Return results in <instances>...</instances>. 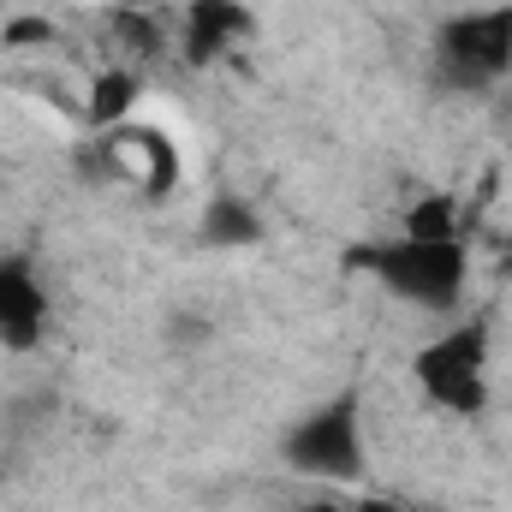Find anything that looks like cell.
<instances>
[{
	"instance_id": "9c48e42d",
	"label": "cell",
	"mask_w": 512,
	"mask_h": 512,
	"mask_svg": "<svg viewBox=\"0 0 512 512\" xmlns=\"http://www.w3.org/2000/svg\"><path fill=\"white\" fill-rule=\"evenodd\" d=\"M405 239H459V203L453 197H423L411 215H405Z\"/></svg>"
},
{
	"instance_id": "6da1fadb",
	"label": "cell",
	"mask_w": 512,
	"mask_h": 512,
	"mask_svg": "<svg viewBox=\"0 0 512 512\" xmlns=\"http://www.w3.org/2000/svg\"><path fill=\"white\" fill-rule=\"evenodd\" d=\"M358 262L376 268L387 292H399L417 310H453L471 274L459 239H399L387 251H358Z\"/></svg>"
},
{
	"instance_id": "30bf717a",
	"label": "cell",
	"mask_w": 512,
	"mask_h": 512,
	"mask_svg": "<svg viewBox=\"0 0 512 512\" xmlns=\"http://www.w3.org/2000/svg\"><path fill=\"white\" fill-rule=\"evenodd\" d=\"M137 143H143V155H149V179H143V191H149V197H167V191L179 185V149H173V137H161V131H137Z\"/></svg>"
},
{
	"instance_id": "3957f363",
	"label": "cell",
	"mask_w": 512,
	"mask_h": 512,
	"mask_svg": "<svg viewBox=\"0 0 512 512\" xmlns=\"http://www.w3.org/2000/svg\"><path fill=\"white\" fill-rule=\"evenodd\" d=\"M417 387L453 411H477L489 393V322H459L417 352Z\"/></svg>"
},
{
	"instance_id": "8fae6325",
	"label": "cell",
	"mask_w": 512,
	"mask_h": 512,
	"mask_svg": "<svg viewBox=\"0 0 512 512\" xmlns=\"http://www.w3.org/2000/svg\"><path fill=\"white\" fill-rule=\"evenodd\" d=\"M114 42H126L131 54H143V60H149V54H161V24H149L143 12L120 6V12H114Z\"/></svg>"
},
{
	"instance_id": "4fadbf2b",
	"label": "cell",
	"mask_w": 512,
	"mask_h": 512,
	"mask_svg": "<svg viewBox=\"0 0 512 512\" xmlns=\"http://www.w3.org/2000/svg\"><path fill=\"white\" fill-rule=\"evenodd\" d=\"M352 512H405L399 501H382V495H364V501H352Z\"/></svg>"
},
{
	"instance_id": "277c9868",
	"label": "cell",
	"mask_w": 512,
	"mask_h": 512,
	"mask_svg": "<svg viewBox=\"0 0 512 512\" xmlns=\"http://www.w3.org/2000/svg\"><path fill=\"white\" fill-rule=\"evenodd\" d=\"M512 66V6L441 24V72L453 84H495Z\"/></svg>"
},
{
	"instance_id": "8992f818",
	"label": "cell",
	"mask_w": 512,
	"mask_h": 512,
	"mask_svg": "<svg viewBox=\"0 0 512 512\" xmlns=\"http://www.w3.org/2000/svg\"><path fill=\"white\" fill-rule=\"evenodd\" d=\"M233 36H245V12H239V0L233 6H191V18H185V54L203 66V60H215Z\"/></svg>"
},
{
	"instance_id": "7a4b0ae2",
	"label": "cell",
	"mask_w": 512,
	"mask_h": 512,
	"mask_svg": "<svg viewBox=\"0 0 512 512\" xmlns=\"http://www.w3.org/2000/svg\"><path fill=\"white\" fill-rule=\"evenodd\" d=\"M280 459H286L292 471L316 477V483H358V477H364L358 393H340V399H328L322 411H310V417L286 435Z\"/></svg>"
},
{
	"instance_id": "7c38bea8",
	"label": "cell",
	"mask_w": 512,
	"mask_h": 512,
	"mask_svg": "<svg viewBox=\"0 0 512 512\" xmlns=\"http://www.w3.org/2000/svg\"><path fill=\"white\" fill-rule=\"evenodd\" d=\"M0 42L6 48H42V42H54V24L42 12H18V18L0 24Z\"/></svg>"
},
{
	"instance_id": "ba28073f",
	"label": "cell",
	"mask_w": 512,
	"mask_h": 512,
	"mask_svg": "<svg viewBox=\"0 0 512 512\" xmlns=\"http://www.w3.org/2000/svg\"><path fill=\"white\" fill-rule=\"evenodd\" d=\"M131 102H137V78H131L126 66H108V72L90 84V120H96V126H120L131 114Z\"/></svg>"
},
{
	"instance_id": "5bb4252c",
	"label": "cell",
	"mask_w": 512,
	"mask_h": 512,
	"mask_svg": "<svg viewBox=\"0 0 512 512\" xmlns=\"http://www.w3.org/2000/svg\"><path fill=\"white\" fill-rule=\"evenodd\" d=\"M304 512H352V507H328V501H310Z\"/></svg>"
},
{
	"instance_id": "9a60e30c",
	"label": "cell",
	"mask_w": 512,
	"mask_h": 512,
	"mask_svg": "<svg viewBox=\"0 0 512 512\" xmlns=\"http://www.w3.org/2000/svg\"><path fill=\"white\" fill-rule=\"evenodd\" d=\"M191 6H233V0H191Z\"/></svg>"
},
{
	"instance_id": "52a82bcc",
	"label": "cell",
	"mask_w": 512,
	"mask_h": 512,
	"mask_svg": "<svg viewBox=\"0 0 512 512\" xmlns=\"http://www.w3.org/2000/svg\"><path fill=\"white\" fill-rule=\"evenodd\" d=\"M203 239L221 245V251H239V245H256V239H262V221H256L251 203H239V197H215V203L203 209Z\"/></svg>"
},
{
	"instance_id": "5b68a950",
	"label": "cell",
	"mask_w": 512,
	"mask_h": 512,
	"mask_svg": "<svg viewBox=\"0 0 512 512\" xmlns=\"http://www.w3.org/2000/svg\"><path fill=\"white\" fill-rule=\"evenodd\" d=\"M48 328V292L36 286L30 262L18 256H0V346L12 352H30Z\"/></svg>"
}]
</instances>
